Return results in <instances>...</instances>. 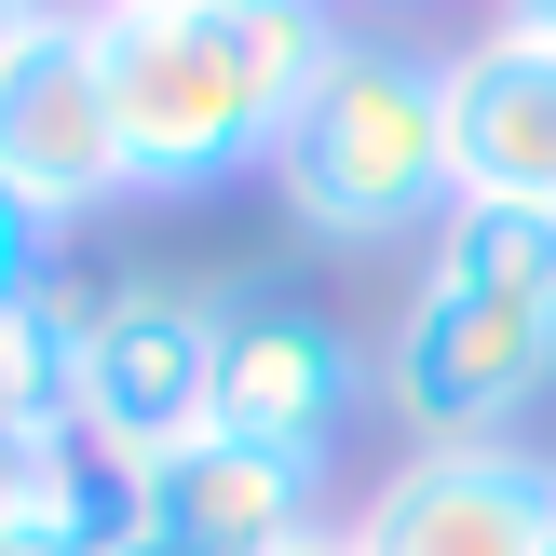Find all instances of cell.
I'll return each instance as SVG.
<instances>
[{"label": "cell", "mask_w": 556, "mask_h": 556, "mask_svg": "<svg viewBox=\"0 0 556 556\" xmlns=\"http://www.w3.org/2000/svg\"><path fill=\"white\" fill-rule=\"evenodd\" d=\"M109 68V123H123V177L150 204H204L231 177H271L299 96L340 68L353 27L326 0H81Z\"/></svg>", "instance_id": "1"}, {"label": "cell", "mask_w": 556, "mask_h": 556, "mask_svg": "<svg viewBox=\"0 0 556 556\" xmlns=\"http://www.w3.org/2000/svg\"><path fill=\"white\" fill-rule=\"evenodd\" d=\"M271 190L313 244H394L462 204L448 190V54L407 41H340V68L299 96L286 150H271Z\"/></svg>", "instance_id": "2"}, {"label": "cell", "mask_w": 556, "mask_h": 556, "mask_svg": "<svg viewBox=\"0 0 556 556\" xmlns=\"http://www.w3.org/2000/svg\"><path fill=\"white\" fill-rule=\"evenodd\" d=\"M380 380H394L421 448H516L530 394H556V299H476V286L421 271V299L394 313Z\"/></svg>", "instance_id": "3"}, {"label": "cell", "mask_w": 556, "mask_h": 556, "mask_svg": "<svg viewBox=\"0 0 556 556\" xmlns=\"http://www.w3.org/2000/svg\"><path fill=\"white\" fill-rule=\"evenodd\" d=\"M217 326H231V299L204 286H109L96 340L68 367V421L136 476L177 462L190 434H217Z\"/></svg>", "instance_id": "4"}, {"label": "cell", "mask_w": 556, "mask_h": 556, "mask_svg": "<svg viewBox=\"0 0 556 556\" xmlns=\"http://www.w3.org/2000/svg\"><path fill=\"white\" fill-rule=\"evenodd\" d=\"M123 123H109V68L81 0H54V27L0 68V204L27 231H81L96 204H123Z\"/></svg>", "instance_id": "5"}, {"label": "cell", "mask_w": 556, "mask_h": 556, "mask_svg": "<svg viewBox=\"0 0 556 556\" xmlns=\"http://www.w3.org/2000/svg\"><path fill=\"white\" fill-rule=\"evenodd\" d=\"M367 556H556V462L530 448H407L353 516Z\"/></svg>", "instance_id": "6"}, {"label": "cell", "mask_w": 556, "mask_h": 556, "mask_svg": "<svg viewBox=\"0 0 556 556\" xmlns=\"http://www.w3.org/2000/svg\"><path fill=\"white\" fill-rule=\"evenodd\" d=\"M353 421V340L326 313L271 286H231V326H217V434H258V448L326 462Z\"/></svg>", "instance_id": "7"}, {"label": "cell", "mask_w": 556, "mask_h": 556, "mask_svg": "<svg viewBox=\"0 0 556 556\" xmlns=\"http://www.w3.org/2000/svg\"><path fill=\"white\" fill-rule=\"evenodd\" d=\"M326 530V462L258 448V434H190L150 462V543L177 556H299Z\"/></svg>", "instance_id": "8"}, {"label": "cell", "mask_w": 556, "mask_h": 556, "mask_svg": "<svg viewBox=\"0 0 556 556\" xmlns=\"http://www.w3.org/2000/svg\"><path fill=\"white\" fill-rule=\"evenodd\" d=\"M448 190L556 217V54L516 41V27L448 54Z\"/></svg>", "instance_id": "9"}, {"label": "cell", "mask_w": 556, "mask_h": 556, "mask_svg": "<svg viewBox=\"0 0 556 556\" xmlns=\"http://www.w3.org/2000/svg\"><path fill=\"white\" fill-rule=\"evenodd\" d=\"M421 271L434 286H476V299H556V217L543 204H448Z\"/></svg>", "instance_id": "10"}, {"label": "cell", "mask_w": 556, "mask_h": 556, "mask_svg": "<svg viewBox=\"0 0 556 556\" xmlns=\"http://www.w3.org/2000/svg\"><path fill=\"white\" fill-rule=\"evenodd\" d=\"M54 407H68V340L41 326V286H27V299H0V434L54 421Z\"/></svg>", "instance_id": "11"}, {"label": "cell", "mask_w": 556, "mask_h": 556, "mask_svg": "<svg viewBox=\"0 0 556 556\" xmlns=\"http://www.w3.org/2000/svg\"><path fill=\"white\" fill-rule=\"evenodd\" d=\"M41 27H54V0H0V68H14V54L41 41Z\"/></svg>", "instance_id": "12"}, {"label": "cell", "mask_w": 556, "mask_h": 556, "mask_svg": "<svg viewBox=\"0 0 556 556\" xmlns=\"http://www.w3.org/2000/svg\"><path fill=\"white\" fill-rule=\"evenodd\" d=\"M503 27H516V41H543V54H556V0H503Z\"/></svg>", "instance_id": "13"}, {"label": "cell", "mask_w": 556, "mask_h": 556, "mask_svg": "<svg viewBox=\"0 0 556 556\" xmlns=\"http://www.w3.org/2000/svg\"><path fill=\"white\" fill-rule=\"evenodd\" d=\"M0 556H81V543H41V530H14V543H0Z\"/></svg>", "instance_id": "14"}, {"label": "cell", "mask_w": 556, "mask_h": 556, "mask_svg": "<svg viewBox=\"0 0 556 556\" xmlns=\"http://www.w3.org/2000/svg\"><path fill=\"white\" fill-rule=\"evenodd\" d=\"M299 556H367V543H353V530H313V543H299Z\"/></svg>", "instance_id": "15"}, {"label": "cell", "mask_w": 556, "mask_h": 556, "mask_svg": "<svg viewBox=\"0 0 556 556\" xmlns=\"http://www.w3.org/2000/svg\"><path fill=\"white\" fill-rule=\"evenodd\" d=\"M123 556H177V543H150V530H136V543H123Z\"/></svg>", "instance_id": "16"}, {"label": "cell", "mask_w": 556, "mask_h": 556, "mask_svg": "<svg viewBox=\"0 0 556 556\" xmlns=\"http://www.w3.org/2000/svg\"><path fill=\"white\" fill-rule=\"evenodd\" d=\"M0 543H14V516H0Z\"/></svg>", "instance_id": "17"}, {"label": "cell", "mask_w": 556, "mask_h": 556, "mask_svg": "<svg viewBox=\"0 0 556 556\" xmlns=\"http://www.w3.org/2000/svg\"><path fill=\"white\" fill-rule=\"evenodd\" d=\"M217 14H244V0H217Z\"/></svg>", "instance_id": "18"}]
</instances>
